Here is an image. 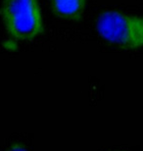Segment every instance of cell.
Here are the masks:
<instances>
[{
	"label": "cell",
	"mask_w": 143,
	"mask_h": 151,
	"mask_svg": "<svg viewBox=\"0 0 143 151\" xmlns=\"http://www.w3.org/2000/svg\"><path fill=\"white\" fill-rule=\"evenodd\" d=\"M97 31L110 43L126 49L143 46V17L107 11L97 20Z\"/></svg>",
	"instance_id": "cell-2"
},
{
	"label": "cell",
	"mask_w": 143,
	"mask_h": 151,
	"mask_svg": "<svg viewBox=\"0 0 143 151\" xmlns=\"http://www.w3.org/2000/svg\"><path fill=\"white\" fill-rule=\"evenodd\" d=\"M56 14L72 21L80 20L86 8V0H52Z\"/></svg>",
	"instance_id": "cell-3"
},
{
	"label": "cell",
	"mask_w": 143,
	"mask_h": 151,
	"mask_svg": "<svg viewBox=\"0 0 143 151\" xmlns=\"http://www.w3.org/2000/svg\"><path fill=\"white\" fill-rule=\"evenodd\" d=\"M1 15L8 34L19 40H32L43 31L37 0H4Z\"/></svg>",
	"instance_id": "cell-1"
},
{
	"label": "cell",
	"mask_w": 143,
	"mask_h": 151,
	"mask_svg": "<svg viewBox=\"0 0 143 151\" xmlns=\"http://www.w3.org/2000/svg\"><path fill=\"white\" fill-rule=\"evenodd\" d=\"M5 151H29L28 148H26L24 145H20V144H13V145L9 146Z\"/></svg>",
	"instance_id": "cell-4"
}]
</instances>
